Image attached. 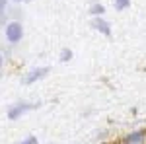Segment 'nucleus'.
I'll use <instances>...</instances> for the list:
<instances>
[{
	"instance_id": "nucleus-1",
	"label": "nucleus",
	"mask_w": 146,
	"mask_h": 144,
	"mask_svg": "<svg viewBox=\"0 0 146 144\" xmlns=\"http://www.w3.org/2000/svg\"><path fill=\"white\" fill-rule=\"evenodd\" d=\"M4 33H6L8 43L16 45V43H20V41H22V37H23V25L20 22H8V23H6Z\"/></svg>"
},
{
	"instance_id": "nucleus-2",
	"label": "nucleus",
	"mask_w": 146,
	"mask_h": 144,
	"mask_svg": "<svg viewBox=\"0 0 146 144\" xmlns=\"http://www.w3.org/2000/svg\"><path fill=\"white\" fill-rule=\"evenodd\" d=\"M37 107V103H25V101H20V103H14L10 109H8V119L10 121H16L20 119L22 115H25L27 111H31Z\"/></svg>"
},
{
	"instance_id": "nucleus-3",
	"label": "nucleus",
	"mask_w": 146,
	"mask_h": 144,
	"mask_svg": "<svg viewBox=\"0 0 146 144\" xmlns=\"http://www.w3.org/2000/svg\"><path fill=\"white\" fill-rule=\"evenodd\" d=\"M47 72H49V68L47 66H39V68H33V70H29L25 78H23V84H35L37 80H41V78L47 76Z\"/></svg>"
},
{
	"instance_id": "nucleus-4",
	"label": "nucleus",
	"mask_w": 146,
	"mask_h": 144,
	"mask_svg": "<svg viewBox=\"0 0 146 144\" xmlns=\"http://www.w3.org/2000/svg\"><path fill=\"white\" fill-rule=\"evenodd\" d=\"M146 142V133L144 131H135V133L127 134L119 144H144Z\"/></svg>"
},
{
	"instance_id": "nucleus-5",
	"label": "nucleus",
	"mask_w": 146,
	"mask_h": 144,
	"mask_svg": "<svg viewBox=\"0 0 146 144\" xmlns=\"http://www.w3.org/2000/svg\"><path fill=\"white\" fill-rule=\"evenodd\" d=\"M92 27L103 35H111V25H109V22H105L103 18H94L92 20Z\"/></svg>"
},
{
	"instance_id": "nucleus-6",
	"label": "nucleus",
	"mask_w": 146,
	"mask_h": 144,
	"mask_svg": "<svg viewBox=\"0 0 146 144\" xmlns=\"http://www.w3.org/2000/svg\"><path fill=\"white\" fill-rule=\"evenodd\" d=\"M90 14H92V16H96V18H101V16L105 14V8H103L101 4H92Z\"/></svg>"
},
{
	"instance_id": "nucleus-7",
	"label": "nucleus",
	"mask_w": 146,
	"mask_h": 144,
	"mask_svg": "<svg viewBox=\"0 0 146 144\" xmlns=\"http://www.w3.org/2000/svg\"><path fill=\"white\" fill-rule=\"evenodd\" d=\"M113 4H115V10L117 12H123L131 6V0H113Z\"/></svg>"
},
{
	"instance_id": "nucleus-8",
	"label": "nucleus",
	"mask_w": 146,
	"mask_h": 144,
	"mask_svg": "<svg viewBox=\"0 0 146 144\" xmlns=\"http://www.w3.org/2000/svg\"><path fill=\"white\" fill-rule=\"evenodd\" d=\"M70 58H72V51H70V49H62V51H60V60L66 62Z\"/></svg>"
},
{
	"instance_id": "nucleus-9",
	"label": "nucleus",
	"mask_w": 146,
	"mask_h": 144,
	"mask_svg": "<svg viewBox=\"0 0 146 144\" xmlns=\"http://www.w3.org/2000/svg\"><path fill=\"white\" fill-rule=\"evenodd\" d=\"M18 144H37V136H29V138H25L23 142H18Z\"/></svg>"
},
{
	"instance_id": "nucleus-10",
	"label": "nucleus",
	"mask_w": 146,
	"mask_h": 144,
	"mask_svg": "<svg viewBox=\"0 0 146 144\" xmlns=\"http://www.w3.org/2000/svg\"><path fill=\"white\" fill-rule=\"evenodd\" d=\"M2 64H4V56H2V53H0V70H2Z\"/></svg>"
},
{
	"instance_id": "nucleus-11",
	"label": "nucleus",
	"mask_w": 146,
	"mask_h": 144,
	"mask_svg": "<svg viewBox=\"0 0 146 144\" xmlns=\"http://www.w3.org/2000/svg\"><path fill=\"white\" fill-rule=\"evenodd\" d=\"M14 2H22V0H14Z\"/></svg>"
}]
</instances>
